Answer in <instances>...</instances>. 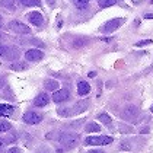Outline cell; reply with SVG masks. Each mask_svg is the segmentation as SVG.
<instances>
[{"label": "cell", "instance_id": "6da1fadb", "mask_svg": "<svg viewBox=\"0 0 153 153\" xmlns=\"http://www.w3.org/2000/svg\"><path fill=\"white\" fill-rule=\"evenodd\" d=\"M120 117H121V120H124V121L134 123V121H137V118L140 117V109L136 105H126L123 108Z\"/></svg>", "mask_w": 153, "mask_h": 153}, {"label": "cell", "instance_id": "7a4b0ae2", "mask_svg": "<svg viewBox=\"0 0 153 153\" xmlns=\"http://www.w3.org/2000/svg\"><path fill=\"white\" fill-rule=\"evenodd\" d=\"M112 140L114 139L109 136H91V137H86L85 146H106V144H111Z\"/></svg>", "mask_w": 153, "mask_h": 153}, {"label": "cell", "instance_id": "3957f363", "mask_svg": "<svg viewBox=\"0 0 153 153\" xmlns=\"http://www.w3.org/2000/svg\"><path fill=\"white\" fill-rule=\"evenodd\" d=\"M126 22V19L124 18H114V19H111V21H108L105 24L101 26V32L102 34H111V32H114V31H117L118 28L121 26V25Z\"/></svg>", "mask_w": 153, "mask_h": 153}, {"label": "cell", "instance_id": "277c9868", "mask_svg": "<svg viewBox=\"0 0 153 153\" xmlns=\"http://www.w3.org/2000/svg\"><path fill=\"white\" fill-rule=\"evenodd\" d=\"M57 140L64 147H73L79 140V134H76V133H60Z\"/></svg>", "mask_w": 153, "mask_h": 153}, {"label": "cell", "instance_id": "5b68a950", "mask_svg": "<svg viewBox=\"0 0 153 153\" xmlns=\"http://www.w3.org/2000/svg\"><path fill=\"white\" fill-rule=\"evenodd\" d=\"M7 28L13 32H16V34H31V28L28 25L19 22V21H10L7 24Z\"/></svg>", "mask_w": 153, "mask_h": 153}, {"label": "cell", "instance_id": "8992f818", "mask_svg": "<svg viewBox=\"0 0 153 153\" xmlns=\"http://www.w3.org/2000/svg\"><path fill=\"white\" fill-rule=\"evenodd\" d=\"M22 120H24V123H26V124H32L34 126V124H38V123L42 121V115L35 112V111H28V112L24 114Z\"/></svg>", "mask_w": 153, "mask_h": 153}, {"label": "cell", "instance_id": "52a82bcc", "mask_svg": "<svg viewBox=\"0 0 153 153\" xmlns=\"http://www.w3.org/2000/svg\"><path fill=\"white\" fill-rule=\"evenodd\" d=\"M69 98H70V94H69L67 89H57V91H54V94H53V101H54L56 104L66 102Z\"/></svg>", "mask_w": 153, "mask_h": 153}, {"label": "cell", "instance_id": "ba28073f", "mask_svg": "<svg viewBox=\"0 0 153 153\" xmlns=\"http://www.w3.org/2000/svg\"><path fill=\"white\" fill-rule=\"evenodd\" d=\"M44 57V53L41 50H36V48H32V50H28L25 53V59L26 61H39V60Z\"/></svg>", "mask_w": 153, "mask_h": 153}, {"label": "cell", "instance_id": "9c48e42d", "mask_svg": "<svg viewBox=\"0 0 153 153\" xmlns=\"http://www.w3.org/2000/svg\"><path fill=\"white\" fill-rule=\"evenodd\" d=\"M26 16H28V21L35 26H41L44 24V16L41 15V12H36V10L35 12H29Z\"/></svg>", "mask_w": 153, "mask_h": 153}, {"label": "cell", "instance_id": "30bf717a", "mask_svg": "<svg viewBox=\"0 0 153 153\" xmlns=\"http://www.w3.org/2000/svg\"><path fill=\"white\" fill-rule=\"evenodd\" d=\"M19 50L13 47H6L4 48V53H3V57L6 60H18L19 59Z\"/></svg>", "mask_w": 153, "mask_h": 153}, {"label": "cell", "instance_id": "8fae6325", "mask_svg": "<svg viewBox=\"0 0 153 153\" xmlns=\"http://www.w3.org/2000/svg\"><path fill=\"white\" fill-rule=\"evenodd\" d=\"M48 102H50V96L47 94H39L35 96V99H34V105L38 106V108H42V106L48 105Z\"/></svg>", "mask_w": 153, "mask_h": 153}, {"label": "cell", "instance_id": "7c38bea8", "mask_svg": "<svg viewBox=\"0 0 153 153\" xmlns=\"http://www.w3.org/2000/svg\"><path fill=\"white\" fill-rule=\"evenodd\" d=\"M88 109V101H79L76 105L71 108V115H77V114H82Z\"/></svg>", "mask_w": 153, "mask_h": 153}, {"label": "cell", "instance_id": "4fadbf2b", "mask_svg": "<svg viewBox=\"0 0 153 153\" xmlns=\"http://www.w3.org/2000/svg\"><path fill=\"white\" fill-rule=\"evenodd\" d=\"M89 92H91V85L88 82L80 80V82L77 83V94L80 95V96H86Z\"/></svg>", "mask_w": 153, "mask_h": 153}, {"label": "cell", "instance_id": "5bb4252c", "mask_svg": "<svg viewBox=\"0 0 153 153\" xmlns=\"http://www.w3.org/2000/svg\"><path fill=\"white\" fill-rule=\"evenodd\" d=\"M15 108L12 105H6V104H1L0 105V117H9L12 115Z\"/></svg>", "mask_w": 153, "mask_h": 153}, {"label": "cell", "instance_id": "9a60e30c", "mask_svg": "<svg viewBox=\"0 0 153 153\" xmlns=\"http://www.w3.org/2000/svg\"><path fill=\"white\" fill-rule=\"evenodd\" d=\"M26 69H28V64L24 63V61H16V63L10 64V70H15V71H24Z\"/></svg>", "mask_w": 153, "mask_h": 153}, {"label": "cell", "instance_id": "2e32d148", "mask_svg": "<svg viewBox=\"0 0 153 153\" xmlns=\"http://www.w3.org/2000/svg\"><path fill=\"white\" fill-rule=\"evenodd\" d=\"M44 86H45V89H47V91L54 92V91H57V89H59V82H57V80H53V79H48V80L44 82Z\"/></svg>", "mask_w": 153, "mask_h": 153}, {"label": "cell", "instance_id": "e0dca14e", "mask_svg": "<svg viewBox=\"0 0 153 153\" xmlns=\"http://www.w3.org/2000/svg\"><path fill=\"white\" fill-rule=\"evenodd\" d=\"M101 130L102 128H101L96 123H88V124L85 126V131H86V133H99Z\"/></svg>", "mask_w": 153, "mask_h": 153}, {"label": "cell", "instance_id": "ac0fdd59", "mask_svg": "<svg viewBox=\"0 0 153 153\" xmlns=\"http://www.w3.org/2000/svg\"><path fill=\"white\" fill-rule=\"evenodd\" d=\"M118 1L120 0H98V4H99V7L105 9V7H111V6L117 4Z\"/></svg>", "mask_w": 153, "mask_h": 153}, {"label": "cell", "instance_id": "d6986e66", "mask_svg": "<svg viewBox=\"0 0 153 153\" xmlns=\"http://www.w3.org/2000/svg\"><path fill=\"white\" fill-rule=\"evenodd\" d=\"M98 120L101 121V123H104V124H111V121H112V118L109 117L106 112H102V114H99L98 115Z\"/></svg>", "mask_w": 153, "mask_h": 153}, {"label": "cell", "instance_id": "ffe728a7", "mask_svg": "<svg viewBox=\"0 0 153 153\" xmlns=\"http://www.w3.org/2000/svg\"><path fill=\"white\" fill-rule=\"evenodd\" d=\"M19 3L24 6H39L41 0H19Z\"/></svg>", "mask_w": 153, "mask_h": 153}, {"label": "cell", "instance_id": "44dd1931", "mask_svg": "<svg viewBox=\"0 0 153 153\" xmlns=\"http://www.w3.org/2000/svg\"><path fill=\"white\" fill-rule=\"evenodd\" d=\"M16 4V0H1V6L7 7V9H13Z\"/></svg>", "mask_w": 153, "mask_h": 153}, {"label": "cell", "instance_id": "7402d4cb", "mask_svg": "<svg viewBox=\"0 0 153 153\" xmlns=\"http://www.w3.org/2000/svg\"><path fill=\"white\" fill-rule=\"evenodd\" d=\"M73 1H74V4H76L79 9H85L91 0H73Z\"/></svg>", "mask_w": 153, "mask_h": 153}, {"label": "cell", "instance_id": "603a6c76", "mask_svg": "<svg viewBox=\"0 0 153 153\" xmlns=\"http://www.w3.org/2000/svg\"><path fill=\"white\" fill-rule=\"evenodd\" d=\"M10 130V124L7 121H0V133H6Z\"/></svg>", "mask_w": 153, "mask_h": 153}, {"label": "cell", "instance_id": "cb8c5ba5", "mask_svg": "<svg viewBox=\"0 0 153 153\" xmlns=\"http://www.w3.org/2000/svg\"><path fill=\"white\" fill-rule=\"evenodd\" d=\"M57 112L60 115H63V117H70L71 115V109H67V108H59Z\"/></svg>", "mask_w": 153, "mask_h": 153}, {"label": "cell", "instance_id": "d4e9b609", "mask_svg": "<svg viewBox=\"0 0 153 153\" xmlns=\"http://www.w3.org/2000/svg\"><path fill=\"white\" fill-rule=\"evenodd\" d=\"M85 44H88V41H85V39H76V41H73V47H76V48L83 47Z\"/></svg>", "mask_w": 153, "mask_h": 153}, {"label": "cell", "instance_id": "484cf974", "mask_svg": "<svg viewBox=\"0 0 153 153\" xmlns=\"http://www.w3.org/2000/svg\"><path fill=\"white\" fill-rule=\"evenodd\" d=\"M149 44H152V41H150V39H144V41L136 42V47H143V45H149Z\"/></svg>", "mask_w": 153, "mask_h": 153}, {"label": "cell", "instance_id": "4316f807", "mask_svg": "<svg viewBox=\"0 0 153 153\" xmlns=\"http://www.w3.org/2000/svg\"><path fill=\"white\" fill-rule=\"evenodd\" d=\"M7 153H22V152H21V149H18V147H10V149L7 150Z\"/></svg>", "mask_w": 153, "mask_h": 153}, {"label": "cell", "instance_id": "83f0119b", "mask_svg": "<svg viewBox=\"0 0 153 153\" xmlns=\"http://www.w3.org/2000/svg\"><path fill=\"white\" fill-rule=\"evenodd\" d=\"M4 146H6L4 140H3V139H0V153H3V150H4Z\"/></svg>", "mask_w": 153, "mask_h": 153}, {"label": "cell", "instance_id": "f1b7e54d", "mask_svg": "<svg viewBox=\"0 0 153 153\" xmlns=\"http://www.w3.org/2000/svg\"><path fill=\"white\" fill-rule=\"evenodd\" d=\"M88 153H105L102 149H92V150H89Z\"/></svg>", "mask_w": 153, "mask_h": 153}, {"label": "cell", "instance_id": "f546056e", "mask_svg": "<svg viewBox=\"0 0 153 153\" xmlns=\"http://www.w3.org/2000/svg\"><path fill=\"white\" fill-rule=\"evenodd\" d=\"M144 19H153V13H146L144 15Z\"/></svg>", "mask_w": 153, "mask_h": 153}, {"label": "cell", "instance_id": "4dcf8cb0", "mask_svg": "<svg viewBox=\"0 0 153 153\" xmlns=\"http://www.w3.org/2000/svg\"><path fill=\"white\" fill-rule=\"evenodd\" d=\"M47 152H48V149H47V147H42L41 150H39V149L36 150V153H47Z\"/></svg>", "mask_w": 153, "mask_h": 153}, {"label": "cell", "instance_id": "1f68e13d", "mask_svg": "<svg viewBox=\"0 0 153 153\" xmlns=\"http://www.w3.org/2000/svg\"><path fill=\"white\" fill-rule=\"evenodd\" d=\"M4 83H6V80H4L3 77H0V89H1V88H4Z\"/></svg>", "mask_w": 153, "mask_h": 153}, {"label": "cell", "instance_id": "d6a6232c", "mask_svg": "<svg viewBox=\"0 0 153 153\" xmlns=\"http://www.w3.org/2000/svg\"><path fill=\"white\" fill-rule=\"evenodd\" d=\"M4 45H0V56H3V53H4Z\"/></svg>", "mask_w": 153, "mask_h": 153}, {"label": "cell", "instance_id": "836d02e7", "mask_svg": "<svg viewBox=\"0 0 153 153\" xmlns=\"http://www.w3.org/2000/svg\"><path fill=\"white\" fill-rule=\"evenodd\" d=\"M140 133H149V127H144V128H141Z\"/></svg>", "mask_w": 153, "mask_h": 153}, {"label": "cell", "instance_id": "e575fe53", "mask_svg": "<svg viewBox=\"0 0 153 153\" xmlns=\"http://www.w3.org/2000/svg\"><path fill=\"white\" fill-rule=\"evenodd\" d=\"M47 3H48V4H50V6H53V4H54L56 1H54V0H47Z\"/></svg>", "mask_w": 153, "mask_h": 153}, {"label": "cell", "instance_id": "d590c367", "mask_svg": "<svg viewBox=\"0 0 153 153\" xmlns=\"http://www.w3.org/2000/svg\"><path fill=\"white\" fill-rule=\"evenodd\" d=\"M56 152L57 153H64V150H63V149H59V150H56Z\"/></svg>", "mask_w": 153, "mask_h": 153}, {"label": "cell", "instance_id": "8d00e7d4", "mask_svg": "<svg viewBox=\"0 0 153 153\" xmlns=\"http://www.w3.org/2000/svg\"><path fill=\"white\" fill-rule=\"evenodd\" d=\"M1 38H3V34H1V32H0V39H1Z\"/></svg>", "mask_w": 153, "mask_h": 153}, {"label": "cell", "instance_id": "74e56055", "mask_svg": "<svg viewBox=\"0 0 153 153\" xmlns=\"http://www.w3.org/2000/svg\"><path fill=\"white\" fill-rule=\"evenodd\" d=\"M150 111H152V112H153V105H152V106H150Z\"/></svg>", "mask_w": 153, "mask_h": 153}, {"label": "cell", "instance_id": "f35d334b", "mask_svg": "<svg viewBox=\"0 0 153 153\" xmlns=\"http://www.w3.org/2000/svg\"><path fill=\"white\" fill-rule=\"evenodd\" d=\"M0 25H1V16H0Z\"/></svg>", "mask_w": 153, "mask_h": 153}, {"label": "cell", "instance_id": "ab89813d", "mask_svg": "<svg viewBox=\"0 0 153 153\" xmlns=\"http://www.w3.org/2000/svg\"><path fill=\"white\" fill-rule=\"evenodd\" d=\"M150 3H152V4H153V0H150Z\"/></svg>", "mask_w": 153, "mask_h": 153}]
</instances>
